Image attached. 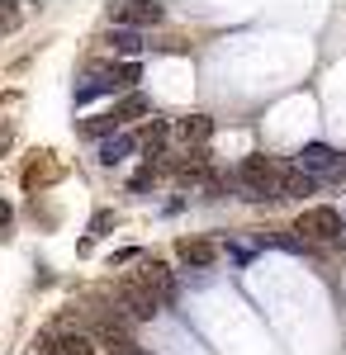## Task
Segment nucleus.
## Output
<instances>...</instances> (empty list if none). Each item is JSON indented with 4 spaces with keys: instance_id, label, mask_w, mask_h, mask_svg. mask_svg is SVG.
<instances>
[{
    "instance_id": "nucleus-18",
    "label": "nucleus",
    "mask_w": 346,
    "mask_h": 355,
    "mask_svg": "<svg viewBox=\"0 0 346 355\" xmlns=\"http://www.w3.org/2000/svg\"><path fill=\"white\" fill-rule=\"evenodd\" d=\"M223 251L242 266V261H252V256H256V242H223Z\"/></svg>"
},
{
    "instance_id": "nucleus-13",
    "label": "nucleus",
    "mask_w": 346,
    "mask_h": 355,
    "mask_svg": "<svg viewBox=\"0 0 346 355\" xmlns=\"http://www.w3.org/2000/svg\"><path fill=\"white\" fill-rule=\"evenodd\" d=\"M133 147H138L133 133H114V137L100 142V152H95V157H100V166H119V162H129V157H133Z\"/></svg>"
},
{
    "instance_id": "nucleus-11",
    "label": "nucleus",
    "mask_w": 346,
    "mask_h": 355,
    "mask_svg": "<svg viewBox=\"0 0 346 355\" xmlns=\"http://www.w3.org/2000/svg\"><path fill=\"white\" fill-rule=\"evenodd\" d=\"M176 137H181L186 147H204V142L213 137V119L209 114H190V119L176 123Z\"/></svg>"
},
{
    "instance_id": "nucleus-2",
    "label": "nucleus",
    "mask_w": 346,
    "mask_h": 355,
    "mask_svg": "<svg viewBox=\"0 0 346 355\" xmlns=\"http://www.w3.org/2000/svg\"><path fill=\"white\" fill-rule=\"evenodd\" d=\"M161 294L157 289H147V284H138V279H129V284H119L114 289V308L124 313V318H138V322H152L161 313Z\"/></svg>"
},
{
    "instance_id": "nucleus-14",
    "label": "nucleus",
    "mask_w": 346,
    "mask_h": 355,
    "mask_svg": "<svg viewBox=\"0 0 346 355\" xmlns=\"http://www.w3.org/2000/svg\"><path fill=\"white\" fill-rule=\"evenodd\" d=\"M313 185H318V175H308V171H285L280 175V199H304V194H313Z\"/></svg>"
},
{
    "instance_id": "nucleus-9",
    "label": "nucleus",
    "mask_w": 346,
    "mask_h": 355,
    "mask_svg": "<svg viewBox=\"0 0 346 355\" xmlns=\"http://www.w3.org/2000/svg\"><path fill=\"white\" fill-rule=\"evenodd\" d=\"M176 256H181L186 266H195V270H209L213 261H218V246L204 242V237H181V242H176Z\"/></svg>"
},
{
    "instance_id": "nucleus-5",
    "label": "nucleus",
    "mask_w": 346,
    "mask_h": 355,
    "mask_svg": "<svg viewBox=\"0 0 346 355\" xmlns=\"http://www.w3.org/2000/svg\"><path fill=\"white\" fill-rule=\"evenodd\" d=\"M299 171H308V175H342V157L327 147V142H304V152H299Z\"/></svg>"
},
{
    "instance_id": "nucleus-20",
    "label": "nucleus",
    "mask_w": 346,
    "mask_h": 355,
    "mask_svg": "<svg viewBox=\"0 0 346 355\" xmlns=\"http://www.w3.org/2000/svg\"><path fill=\"white\" fill-rule=\"evenodd\" d=\"M109 223H114V214H109V209H100V214L90 218V237H100V232H109Z\"/></svg>"
},
{
    "instance_id": "nucleus-21",
    "label": "nucleus",
    "mask_w": 346,
    "mask_h": 355,
    "mask_svg": "<svg viewBox=\"0 0 346 355\" xmlns=\"http://www.w3.org/2000/svg\"><path fill=\"white\" fill-rule=\"evenodd\" d=\"M152 171H157V166H147V171H138V175H133V190H138V194L152 185Z\"/></svg>"
},
{
    "instance_id": "nucleus-3",
    "label": "nucleus",
    "mask_w": 346,
    "mask_h": 355,
    "mask_svg": "<svg viewBox=\"0 0 346 355\" xmlns=\"http://www.w3.org/2000/svg\"><path fill=\"white\" fill-rule=\"evenodd\" d=\"M342 214L332 209V204H318V209H304L299 214V232H304V242H337L342 237Z\"/></svg>"
},
{
    "instance_id": "nucleus-15",
    "label": "nucleus",
    "mask_w": 346,
    "mask_h": 355,
    "mask_svg": "<svg viewBox=\"0 0 346 355\" xmlns=\"http://www.w3.org/2000/svg\"><path fill=\"white\" fill-rule=\"evenodd\" d=\"M114 53H124V57H138L142 53V33L138 28H109V38H105Z\"/></svg>"
},
{
    "instance_id": "nucleus-19",
    "label": "nucleus",
    "mask_w": 346,
    "mask_h": 355,
    "mask_svg": "<svg viewBox=\"0 0 346 355\" xmlns=\"http://www.w3.org/2000/svg\"><path fill=\"white\" fill-rule=\"evenodd\" d=\"M138 76H142V67H138V62H124V67H119V81H124V90H129V85H138Z\"/></svg>"
},
{
    "instance_id": "nucleus-22",
    "label": "nucleus",
    "mask_w": 346,
    "mask_h": 355,
    "mask_svg": "<svg viewBox=\"0 0 346 355\" xmlns=\"http://www.w3.org/2000/svg\"><path fill=\"white\" fill-rule=\"evenodd\" d=\"M342 175H346V166H342Z\"/></svg>"
},
{
    "instance_id": "nucleus-10",
    "label": "nucleus",
    "mask_w": 346,
    "mask_h": 355,
    "mask_svg": "<svg viewBox=\"0 0 346 355\" xmlns=\"http://www.w3.org/2000/svg\"><path fill=\"white\" fill-rule=\"evenodd\" d=\"M95 336H85V331H57V336H48V351L53 355H95Z\"/></svg>"
},
{
    "instance_id": "nucleus-6",
    "label": "nucleus",
    "mask_w": 346,
    "mask_h": 355,
    "mask_svg": "<svg viewBox=\"0 0 346 355\" xmlns=\"http://www.w3.org/2000/svg\"><path fill=\"white\" fill-rule=\"evenodd\" d=\"M95 341H100L109 355H142V351H138V341H133V331L124 327V318H119V313L105 318V322L95 327Z\"/></svg>"
},
{
    "instance_id": "nucleus-4",
    "label": "nucleus",
    "mask_w": 346,
    "mask_h": 355,
    "mask_svg": "<svg viewBox=\"0 0 346 355\" xmlns=\"http://www.w3.org/2000/svg\"><path fill=\"white\" fill-rule=\"evenodd\" d=\"M109 19H114V28H138V33H142L147 24H161L166 10H161V5H147V0H129V5H114Z\"/></svg>"
},
{
    "instance_id": "nucleus-16",
    "label": "nucleus",
    "mask_w": 346,
    "mask_h": 355,
    "mask_svg": "<svg viewBox=\"0 0 346 355\" xmlns=\"http://www.w3.org/2000/svg\"><path fill=\"white\" fill-rule=\"evenodd\" d=\"M81 133H85V137H114V133H124V119H119V114H100V119H85V123H81Z\"/></svg>"
},
{
    "instance_id": "nucleus-7",
    "label": "nucleus",
    "mask_w": 346,
    "mask_h": 355,
    "mask_svg": "<svg viewBox=\"0 0 346 355\" xmlns=\"http://www.w3.org/2000/svg\"><path fill=\"white\" fill-rule=\"evenodd\" d=\"M114 90H124V81H119V67H90L85 85H76V105H90L95 95H114Z\"/></svg>"
},
{
    "instance_id": "nucleus-12",
    "label": "nucleus",
    "mask_w": 346,
    "mask_h": 355,
    "mask_svg": "<svg viewBox=\"0 0 346 355\" xmlns=\"http://www.w3.org/2000/svg\"><path fill=\"white\" fill-rule=\"evenodd\" d=\"M138 284H147V289H157L161 299H171L176 294V284H171V270H166V261H142V270L133 275Z\"/></svg>"
},
{
    "instance_id": "nucleus-1",
    "label": "nucleus",
    "mask_w": 346,
    "mask_h": 355,
    "mask_svg": "<svg viewBox=\"0 0 346 355\" xmlns=\"http://www.w3.org/2000/svg\"><path fill=\"white\" fill-rule=\"evenodd\" d=\"M280 166L270 162V157H247L238 166V190L242 199H252V204H261V199H280Z\"/></svg>"
},
{
    "instance_id": "nucleus-17",
    "label": "nucleus",
    "mask_w": 346,
    "mask_h": 355,
    "mask_svg": "<svg viewBox=\"0 0 346 355\" xmlns=\"http://www.w3.org/2000/svg\"><path fill=\"white\" fill-rule=\"evenodd\" d=\"M152 110V105H147V95H124V100H119V105H114V114H119V119H138V114H147Z\"/></svg>"
},
{
    "instance_id": "nucleus-8",
    "label": "nucleus",
    "mask_w": 346,
    "mask_h": 355,
    "mask_svg": "<svg viewBox=\"0 0 346 355\" xmlns=\"http://www.w3.org/2000/svg\"><path fill=\"white\" fill-rule=\"evenodd\" d=\"M176 175H181V185H209V157H204V147H186V157L176 162Z\"/></svg>"
}]
</instances>
